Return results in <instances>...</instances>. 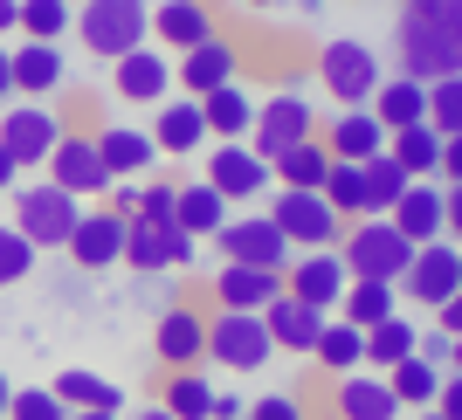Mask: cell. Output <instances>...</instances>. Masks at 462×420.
<instances>
[{
	"label": "cell",
	"instance_id": "6da1fadb",
	"mask_svg": "<svg viewBox=\"0 0 462 420\" xmlns=\"http://www.w3.org/2000/svg\"><path fill=\"white\" fill-rule=\"evenodd\" d=\"M393 56H401V77L414 83L462 77V0H401Z\"/></svg>",
	"mask_w": 462,
	"mask_h": 420
},
{
	"label": "cell",
	"instance_id": "7a4b0ae2",
	"mask_svg": "<svg viewBox=\"0 0 462 420\" xmlns=\"http://www.w3.org/2000/svg\"><path fill=\"white\" fill-rule=\"evenodd\" d=\"M338 262H346L352 283H401L407 262H414V242L393 221H352L338 234Z\"/></svg>",
	"mask_w": 462,
	"mask_h": 420
},
{
	"label": "cell",
	"instance_id": "3957f363",
	"mask_svg": "<svg viewBox=\"0 0 462 420\" xmlns=\"http://www.w3.org/2000/svg\"><path fill=\"white\" fill-rule=\"evenodd\" d=\"M145 35H152V0H83L77 7V41L104 62L145 49Z\"/></svg>",
	"mask_w": 462,
	"mask_h": 420
},
{
	"label": "cell",
	"instance_id": "277c9868",
	"mask_svg": "<svg viewBox=\"0 0 462 420\" xmlns=\"http://www.w3.org/2000/svg\"><path fill=\"white\" fill-rule=\"evenodd\" d=\"M83 221V200L77 193H62L56 179H28L14 187V228L35 242V249H69V234Z\"/></svg>",
	"mask_w": 462,
	"mask_h": 420
},
{
	"label": "cell",
	"instance_id": "5b68a950",
	"mask_svg": "<svg viewBox=\"0 0 462 420\" xmlns=\"http://www.w3.org/2000/svg\"><path fill=\"white\" fill-rule=\"evenodd\" d=\"M318 83L331 90L338 111H359V104H373V90L386 83V69H380V56H373L359 35H338V41L318 49Z\"/></svg>",
	"mask_w": 462,
	"mask_h": 420
},
{
	"label": "cell",
	"instance_id": "8992f818",
	"mask_svg": "<svg viewBox=\"0 0 462 420\" xmlns=\"http://www.w3.org/2000/svg\"><path fill=\"white\" fill-rule=\"evenodd\" d=\"M276 359V338L263 324V310H214L208 317V365L221 372H263Z\"/></svg>",
	"mask_w": 462,
	"mask_h": 420
},
{
	"label": "cell",
	"instance_id": "52a82bcc",
	"mask_svg": "<svg viewBox=\"0 0 462 420\" xmlns=\"http://www.w3.org/2000/svg\"><path fill=\"white\" fill-rule=\"evenodd\" d=\"M304 138H318V104H310L304 90H276V96H255V159H283L290 145H304Z\"/></svg>",
	"mask_w": 462,
	"mask_h": 420
},
{
	"label": "cell",
	"instance_id": "ba28073f",
	"mask_svg": "<svg viewBox=\"0 0 462 420\" xmlns=\"http://www.w3.org/2000/svg\"><path fill=\"white\" fill-rule=\"evenodd\" d=\"M270 221L290 234V249H338V234L352 228V221L331 207L325 193H304V187H276Z\"/></svg>",
	"mask_w": 462,
	"mask_h": 420
},
{
	"label": "cell",
	"instance_id": "9c48e42d",
	"mask_svg": "<svg viewBox=\"0 0 462 420\" xmlns=\"http://www.w3.org/2000/svg\"><path fill=\"white\" fill-rule=\"evenodd\" d=\"M456 289H462V242H448V234L442 242H421L414 262H407V276H401V304H414V310L435 317Z\"/></svg>",
	"mask_w": 462,
	"mask_h": 420
},
{
	"label": "cell",
	"instance_id": "30bf717a",
	"mask_svg": "<svg viewBox=\"0 0 462 420\" xmlns=\"http://www.w3.org/2000/svg\"><path fill=\"white\" fill-rule=\"evenodd\" d=\"M208 242L221 249V262H249V269H290V255H297L270 214H228Z\"/></svg>",
	"mask_w": 462,
	"mask_h": 420
},
{
	"label": "cell",
	"instance_id": "8fae6325",
	"mask_svg": "<svg viewBox=\"0 0 462 420\" xmlns=\"http://www.w3.org/2000/svg\"><path fill=\"white\" fill-rule=\"evenodd\" d=\"M62 132H69V124H62L49 104H7V111H0V152L14 159L21 172H28V166H49V152H56Z\"/></svg>",
	"mask_w": 462,
	"mask_h": 420
},
{
	"label": "cell",
	"instance_id": "7c38bea8",
	"mask_svg": "<svg viewBox=\"0 0 462 420\" xmlns=\"http://www.w3.org/2000/svg\"><path fill=\"white\" fill-rule=\"evenodd\" d=\"M49 179L62 193H77V200H97V193H111V166L97 152V132H62L56 152H49Z\"/></svg>",
	"mask_w": 462,
	"mask_h": 420
},
{
	"label": "cell",
	"instance_id": "4fadbf2b",
	"mask_svg": "<svg viewBox=\"0 0 462 420\" xmlns=\"http://www.w3.org/2000/svg\"><path fill=\"white\" fill-rule=\"evenodd\" d=\"M152 359L166 365V372H200V365H208V317H200L193 304L159 310V324H152Z\"/></svg>",
	"mask_w": 462,
	"mask_h": 420
},
{
	"label": "cell",
	"instance_id": "5bb4252c",
	"mask_svg": "<svg viewBox=\"0 0 462 420\" xmlns=\"http://www.w3.org/2000/svg\"><path fill=\"white\" fill-rule=\"evenodd\" d=\"M283 289L290 297H304L310 310H338V297L352 289L346 262H338V249H297L283 269Z\"/></svg>",
	"mask_w": 462,
	"mask_h": 420
},
{
	"label": "cell",
	"instance_id": "9a60e30c",
	"mask_svg": "<svg viewBox=\"0 0 462 420\" xmlns=\"http://www.w3.org/2000/svg\"><path fill=\"white\" fill-rule=\"evenodd\" d=\"M221 200H263L270 193V159H255V145L249 138H235V145H214V159H208V172H200Z\"/></svg>",
	"mask_w": 462,
	"mask_h": 420
},
{
	"label": "cell",
	"instance_id": "2e32d148",
	"mask_svg": "<svg viewBox=\"0 0 462 420\" xmlns=\"http://www.w3.org/2000/svg\"><path fill=\"white\" fill-rule=\"evenodd\" d=\"M221 83H242V49H235L228 35H208L200 49L173 56V90L180 96H208V90H221Z\"/></svg>",
	"mask_w": 462,
	"mask_h": 420
},
{
	"label": "cell",
	"instance_id": "e0dca14e",
	"mask_svg": "<svg viewBox=\"0 0 462 420\" xmlns=\"http://www.w3.org/2000/svg\"><path fill=\"white\" fill-rule=\"evenodd\" d=\"M111 90H117V104L159 111V104L173 96V56H166V49H132V56H117L111 62Z\"/></svg>",
	"mask_w": 462,
	"mask_h": 420
},
{
	"label": "cell",
	"instance_id": "ac0fdd59",
	"mask_svg": "<svg viewBox=\"0 0 462 420\" xmlns=\"http://www.w3.org/2000/svg\"><path fill=\"white\" fill-rule=\"evenodd\" d=\"M193 249H200V242H193L187 228H152V221H132V228H125V262L132 269H145V276H152V269H193Z\"/></svg>",
	"mask_w": 462,
	"mask_h": 420
},
{
	"label": "cell",
	"instance_id": "d6986e66",
	"mask_svg": "<svg viewBox=\"0 0 462 420\" xmlns=\"http://www.w3.org/2000/svg\"><path fill=\"white\" fill-rule=\"evenodd\" d=\"M145 132L159 138V152H166V159H193L200 145H214V138H208V117H200V96H180V90L152 111Z\"/></svg>",
	"mask_w": 462,
	"mask_h": 420
},
{
	"label": "cell",
	"instance_id": "ffe728a7",
	"mask_svg": "<svg viewBox=\"0 0 462 420\" xmlns=\"http://www.w3.org/2000/svg\"><path fill=\"white\" fill-rule=\"evenodd\" d=\"M97 152H104V166H111V179H152L159 172V138L145 132V124H104L97 132Z\"/></svg>",
	"mask_w": 462,
	"mask_h": 420
},
{
	"label": "cell",
	"instance_id": "44dd1931",
	"mask_svg": "<svg viewBox=\"0 0 462 420\" xmlns=\"http://www.w3.org/2000/svg\"><path fill=\"white\" fill-rule=\"evenodd\" d=\"M152 35L166 56H187V49H200L208 35H221V21H214L208 0H159L152 7Z\"/></svg>",
	"mask_w": 462,
	"mask_h": 420
},
{
	"label": "cell",
	"instance_id": "7402d4cb",
	"mask_svg": "<svg viewBox=\"0 0 462 420\" xmlns=\"http://www.w3.org/2000/svg\"><path fill=\"white\" fill-rule=\"evenodd\" d=\"M263 324H270L276 352H297V359H310V352H318V331L331 324V310H310L304 297H290V289H276V304L263 310Z\"/></svg>",
	"mask_w": 462,
	"mask_h": 420
},
{
	"label": "cell",
	"instance_id": "603a6c76",
	"mask_svg": "<svg viewBox=\"0 0 462 420\" xmlns=\"http://www.w3.org/2000/svg\"><path fill=\"white\" fill-rule=\"evenodd\" d=\"M331 406H338V420H401L393 386H386V372H373V365L346 372V379H338V393H331Z\"/></svg>",
	"mask_w": 462,
	"mask_h": 420
},
{
	"label": "cell",
	"instance_id": "cb8c5ba5",
	"mask_svg": "<svg viewBox=\"0 0 462 420\" xmlns=\"http://www.w3.org/2000/svg\"><path fill=\"white\" fill-rule=\"evenodd\" d=\"M62 83H69V62H62L56 41H21V49H14V96L49 104Z\"/></svg>",
	"mask_w": 462,
	"mask_h": 420
},
{
	"label": "cell",
	"instance_id": "d4e9b609",
	"mask_svg": "<svg viewBox=\"0 0 462 420\" xmlns=\"http://www.w3.org/2000/svg\"><path fill=\"white\" fill-rule=\"evenodd\" d=\"M318 138L331 145V159H352V166H366L373 152H386V124L366 111V104H359V111H331Z\"/></svg>",
	"mask_w": 462,
	"mask_h": 420
},
{
	"label": "cell",
	"instance_id": "484cf974",
	"mask_svg": "<svg viewBox=\"0 0 462 420\" xmlns=\"http://www.w3.org/2000/svg\"><path fill=\"white\" fill-rule=\"evenodd\" d=\"M386 221H393V228H401L407 242H414V249H421V242H442V234H448V214H442V179H414V187L401 193V207L386 214Z\"/></svg>",
	"mask_w": 462,
	"mask_h": 420
},
{
	"label": "cell",
	"instance_id": "4316f807",
	"mask_svg": "<svg viewBox=\"0 0 462 420\" xmlns=\"http://www.w3.org/2000/svg\"><path fill=\"white\" fill-rule=\"evenodd\" d=\"M276 289H283V269H249V262H228L214 276V310H270Z\"/></svg>",
	"mask_w": 462,
	"mask_h": 420
},
{
	"label": "cell",
	"instance_id": "83f0119b",
	"mask_svg": "<svg viewBox=\"0 0 462 420\" xmlns=\"http://www.w3.org/2000/svg\"><path fill=\"white\" fill-rule=\"evenodd\" d=\"M125 214H83L77 221V234H69V255H77V269H111V262H125Z\"/></svg>",
	"mask_w": 462,
	"mask_h": 420
},
{
	"label": "cell",
	"instance_id": "f1b7e54d",
	"mask_svg": "<svg viewBox=\"0 0 462 420\" xmlns=\"http://www.w3.org/2000/svg\"><path fill=\"white\" fill-rule=\"evenodd\" d=\"M200 117H208V138L214 145H235V138L255 132V96L242 83H221V90L200 96Z\"/></svg>",
	"mask_w": 462,
	"mask_h": 420
},
{
	"label": "cell",
	"instance_id": "f546056e",
	"mask_svg": "<svg viewBox=\"0 0 462 420\" xmlns=\"http://www.w3.org/2000/svg\"><path fill=\"white\" fill-rule=\"evenodd\" d=\"M366 111L386 124V138H393V132H407V124H428V83H414V77H401V69H393V77H386L380 90H373V104H366Z\"/></svg>",
	"mask_w": 462,
	"mask_h": 420
},
{
	"label": "cell",
	"instance_id": "4dcf8cb0",
	"mask_svg": "<svg viewBox=\"0 0 462 420\" xmlns=\"http://www.w3.org/2000/svg\"><path fill=\"white\" fill-rule=\"evenodd\" d=\"M56 400L69 406V414H90V406L117 414V406H125V386L104 379V372H83V365H69V372H56Z\"/></svg>",
	"mask_w": 462,
	"mask_h": 420
},
{
	"label": "cell",
	"instance_id": "1f68e13d",
	"mask_svg": "<svg viewBox=\"0 0 462 420\" xmlns=\"http://www.w3.org/2000/svg\"><path fill=\"white\" fill-rule=\"evenodd\" d=\"M331 317H346V324H359V331L386 324V317H401V283H352Z\"/></svg>",
	"mask_w": 462,
	"mask_h": 420
},
{
	"label": "cell",
	"instance_id": "d6a6232c",
	"mask_svg": "<svg viewBox=\"0 0 462 420\" xmlns=\"http://www.w3.org/2000/svg\"><path fill=\"white\" fill-rule=\"evenodd\" d=\"M276 187H304V193H325V179H331V145L325 138H304V145H290L283 159H276Z\"/></svg>",
	"mask_w": 462,
	"mask_h": 420
},
{
	"label": "cell",
	"instance_id": "836d02e7",
	"mask_svg": "<svg viewBox=\"0 0 462 420\" xmlns=\"http://www.w3.org/2000/svg\"><path fill=\"white\" fill-rule=\"evenodd\" d=\"M310 359L325 365L331 379H346V372H359V365H366V331L346 324V317H331V324L318 331V352H310Z\"/></svg>",
	"mask_w": 462,
	"mask_h": 420
},
{
	"label": "cell",
	"instance_id": "e575fe53",
	"mask_svg": "<svg viewBox=\"0 0 462 420\" xmlns=\"http://www.w3.org/2000/svg\"><path fill=\"white\" fill-rule=\"evenodd\" d=\"M414 352H421V324H414V317H386V324L366 331V365L373 372H393V365L414 359Z\"/></svg>",
	"mask_w": 462,
	"mask_h": 420
},
{
	"label": "cell",
	"instance_id": "d590c367",
	"mask_svg": "<svg viewBox=\"0 0 462 420\" xmlns=\"http://www.w3.org/2000/svg\"><path fill=\"white\" fill-rule=\"evenodd\" d=\"M386 152L407 166V179H435L442 172V132L435 124H407V132L386 138Z\"/></svg>",
	"mask_w": 462,
	"mask_h": 420
},
{
	"label": "cell",
	"instance_id": "8d00e7d4",
	"mask_svg": "<svg viewBox=\"0 0 462 420\" xmlns=\"http://www.w3.org/2000/svg\"><path fill=\"white\" fill-rule=\"evenodd\" d=\"M414 187V179H407V166L393 152H373L366 159V221H386V214L401 207V193Z\"/></svg>",
	"mask_w": 462,
	"mask_h": 420
},
{
	"label": "cell",
	"instance_id": "74e56055",
	"mask_svg": "<svg viewBox=\"0 0 462 420\" xmlns=\"http://www.w3.org/2000/svg\"><path fill=\"white\" fill-rule=\"evenodd\" d=\"M386 386H393V400H401V406L421 414V406H435V393H442V365L414 352V359H401L393 372H386Z\"/></svg>",
	"mask_w": 462,
	"mask_h": 420
},
{
	"label": "cell",
	"instance_id": "f35d334b",
	"mask_svg": "<svg viewBox=\"0 0 462 420\" xmlns=\"http://www.w3.org/2000/svg\"><path fill=\"white\" fill-rule=\"evenodd\" d=\"M221 221H228V200H221L208 179H187V187H180V228H187L193 242H208Z\"/></svg>",
	"mask_w": 462,
	"mask_h": 420
},
{
	"label": "cell",
	"instance_id": "ab89813d",
	"mask_svg": "<svg viewBox=\"0 0 462 420\" xmlns=\"http://www.w3.org/2000/svg\"><path fill=\"white\" fill-rule=\"evenodd\" d=\"M77 35V7L69 0H21V41H56Z\"/></svg>",
	"mask_w": 462,
	"mask_h": 420
},
{
	"label": "cell",
	"instance_id": "60d3db41",
	"mask_svg": "<svg viewBox=\"0 0 462 420\" xmlns=\"http://www.w3.org/2000/svg\"><path fill=\"white\" fill-rule=\"evenodd\" d=\"M159 406H166L173 420H214V379L208 372H173Z\"/></svg>",
	"mask_w": 462,
	"mask_h": 420
},
{
	"label": "cell",
	"instance_id": "b9f144b4",
	"mask_svg": "<svg viewBox=\"0 0 462 420\" xmlns=\"http://www.w3.org/2000/svg\"><path fill=\"white\" fill-rule=\"evenodd\" d=\"M325 200L346 214V221H366V166H352V159H331Z\"/></svg>",
	"mask_w": 462,
	"mask_h": 420
},
{
	"label": "cell",
	"instance_id": "7bdbcfd3",
	"mask_svg": "<svg viewBox=\"0 0 462 420\" xmlns=\"http://www.w3.org/2000/svg\"><path fill=\"white\" fill-rule=\"evenodd\" d=\"M428 124H435L442 138H462V77L428 83Z\"/></svg>",
	"mask_w": 462,
	"mask_h": 420
},
{
	"label": "cell",
	"instance_id": "ee69618b",
	"mask_svg": "<svg viewBox=\"0 0 462 420\" xmlns=\"http://www.w3.org/2000/svg\"><path fill=\"white\" fill-rule=\"evenodd\" d=\"M35 242H28V234L14 228V221H0V289L7 283H21V276H28V269H35Z\"/></svg>",
	"mask_w": 462,
	"mask_h": 420
},
{
	"label": "cell",
	"instance_id": "f6af8a7d",
	"mask_svg": "<svg viewBox=\"0 0 462 420\" xmlns=\"http://www.w3.org/2000/svg\"><path fill=\"white\" fill-rule=\"evenodd\" d=\"M132 221L173 228V221H180V187H173V179H145V187H138V214H132Z\"/></svg>",
	"mask_w": 462,
	"mask_h": 420
},
{
	"label": "cell",
	"instance_id": "bcb514c9",
	"mask_svg": "<svg viewBox=\"0 0 462 420\" xmlns=\"http://www.w3.org/2000/svg\"><path fill=\"white\" fill-rule=\"evenodd\" d=\"M7 420H69V406L56 400V386H14Z\"/></svg>",
	"mask_w": 462,
	"mask_h": 420
},
{
	"label": "cell",
	"instance_id": "7dc6e473",
	"mask_svg": "<svg viewBox=\"0 0 462 420\" xmlns=\"http://www.w3.org/2000/svg\"><path fill=\"white\" fill-rule=\"evenodd\" d=\"M249 420H310V414L297 393H263V400H249Z\"/></svg>",
	"mask_w": 462,
	"mask_h": 420
},
{
	"label": "cell",
	"instance_id": "c3c4849f",
	"mask_svg": "<svg viewBox=\"0 0 462 420\" xmlns=\"http://www.w3.org/2000/svg\"><path fill=\"white\" fill-rule=\"evenodd\" d=\"M421 359H435L448 372V359H456V338H448V331H435V324H421Z\"/></svg>",
	"mask_w": 462,
	"mask_h": 420
},
{
	"label": "cell",
	"instance_id": "681fc988",
	"mask_svg": "<svg viewBox=\"0 0 462 420\" xmlns=\"http://www.w3.org/2000/svg\"><path fill=\"white\" fill-rule=\"evenodd\" d=\"M442 187H462V138H442V172H435Z\"/></svg>",
	"mask_w": 462,
	"mask_h": 420
},
{
	"label": "cell",
	"instance_id": "f907efd6",
	"mask_svg": "<svg viewBox=\"0 0 462 420\" xmlns=\"http://www.w3.org/2000/svg\"><path fill=\"white\" fill-rule=\"evenodd\" d=\"M435 406H442L448 420H462V372H442V393H435Z\"/></svg>",
	"mask_w": 462,
	"mask_h": 420
},
{
	"label": "cell",
	"instance_id": "816d5d0a",
	"mask_svg": "<svg viewBox=\"0 0 462 420\" xmlns=\"http://www.w3.org/2000/svg\"><path fill=\"white\" fill-rule=\"evenodd\" d=\"M111 214H125V221L138 214V179H111Z\"/></svg>",
	"mask_w": 462,
	"mask_h": 420
},
{
	"label": "cell",
	"instance_id": "f5cc1de1",
	"mask_svg": "<svg viewBox=\"0 0 462 420\" xmlns=\"http://www.w3.org/2000/svg\"><path fill=\"white\" fill-rule=\"evenodd\" d=\"M435 331H448V338H462V289L448 297L442 310H435Z\"/></svg>",
	"mask_w": 462,
	"mask_h": 420
},
{
	"label": "cell",
	"instance_id": "db71d44e",
	"mask_svg": "<svg viewBox=\"0 0 462 420\" xmlns=\"http://www.w3.org/2000/svg\"><path fill=\"white\" fill-rule=\"evenodd\" d=\"M442 214H448V242H462V187H442Z\"/></svg>",
	"mask_w": 462,
	"mask_h": 420
},
{
	"label": "cell",
	"instance_id": "11a10c76",
	"mask_svg": "<svg viewBox=\"0 0 462 420\" xmlns=\"http://www.w3.org/2000/svg\"><path fill=\"white\" fill-rule=\"evenodd\" d=\"M214 420H249V400H235V393L214 386Z\"/></svg>",
	"mask_w": 462,
	"mask_h": 420
},
{
	"label": "cell",
	"instance_id": "9f6ffc18",
	"mask_svg": "<svg viewBox=\"0 0 462 420\" xmlns=\"http://www.w3.org/2000/svg\"><path fill=\"white\" fill-rule=\"evenodd\" d=\"M21 35V0H0V41Z\"/></svg>",
	"mask_w": 462,
	"mask_h": 420
},
{
	"label": "cell",
	"instance_id": "6f0895ef",
	"mask_svg": "<svg viewBox=\"0 0 462 420\" xmlns=\"http://www.w3.org/2000/svg\"><path fill=\"white\" fill-rule=\"evenodd\" d=\"M14 96V49H0V104Z\"/></svg>",
	"mask_w": 462,
	"mask_h": 420
},
{
	"label": "cell",
	"instance_id": "680465c9",
	"mask_svg": "<svg viewBox=\"0 0 462 420\" xmlns=\"http://www.w3.org/2000/svg\"><path fill=\"white\" fill-rule=\"evenodd\" d=\"M14 187H21V166H14L7 152H0V193H14Z\"/></svg>",
	"mask_w": 462,
	"mask_h": 420
},
{
	"label": "cell",
	"instance_id": "91938a15",
	"mask_svg": "<svg viewBox=\"0 0 462 420\" xmlns=\"http://www.w3.org/2000/svg\"><path fill=\"white\" fill-rule=\"evenodd\" d=\"M7 406H14V379L0 372V420H7Z\"/></svg>",
	"mask_w": 462,
	"mask_h": 420
},
{
	"label": "cell",
	"instance_id": "94428289",
	"mask_svg": "<svg viewBox=\"0 0 462 420\" xmlns=\"http://www.w3.org/2000/svg\"><path fill=\"white\" fill-rule=\"evenodd\" d=\"M132 420H173V414H166V406H159V400H152V406H138V414H132Z\"/></svg>",
	"mask_w": 462,
	"mask_h": 420
},
{
	"label": "cell",
	"instance_id": "6125c7cd",
	"mask_svg": "<svg viewBox=\"0 0 462 420\" xmlns=\"http://www.w3.org/2000/svg\"><path fill=\"white\" fill-rule=\"evenodd\" d=\"M242 7H255V14H270V7H283V0H242Z\"/></svg>",
	"mask_w": 462,
	"mask_h": 420
},
{
	"label": "cell",
	"instance_id": "be15d7a7",
	"mask_svg": "<svg viewBox=\"0 0 462 420\" xmlns=\"http://www.w3.org/2000/svg\"><path fill=\"white\" fill-rule=\"evenodd\" d=\"M69 420H117V414H104V406H90V414H69Z\"/></svg>",
	"mask_w": 462,
	"mask_h": 420
},
{
	"label": "cell",
	"instance_id": "e7e4bbea",
	"mask_svg": "<svg viewBox=\"0 0 462 420\" xmlns=\"http://www.w3.org/2000/svg\"><path fill=\"white\" fill-rule=\"evenodd\" d=\"M414 420H448V414H442V406H421V414H414Z\"/></svg>",
	"mask_w": 462,
	"mask_h": 420
},
{
	"label": "cell",
	"instance_id": "03108f58",
	"mask_svg": "<svg viewBox=\"0 0 462 420\" xmlns=\"http://www.w3.org/2000/svg\"><path fill=\"white\" fill-rule=\"evenodd\" d=\"M448 372H462V338H456V359H448Z\"/></svg>",
	"mask_w": 462,
	"mask_h": 420
},
{
	"label": "cell",
	"instance_id": "003e7915",
	"mask_svg": "<svg viewBox=\"0 0 462 420\" xmlns=\"http://www.w3.org/2000/svg\"><path fill=\"white\" fill-rule=\"evenodd\" d=\"M69 7H83V0H69Z\"/></svg>",
	"mask_w": 462,
	"mask_h": 420
}]
</instances>
